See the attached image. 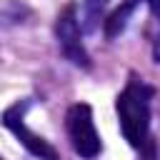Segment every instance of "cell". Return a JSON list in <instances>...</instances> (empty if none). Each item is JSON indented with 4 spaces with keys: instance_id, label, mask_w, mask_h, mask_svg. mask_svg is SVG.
<instances>
[{
    "instance_id": "cell-5",
    "label": "cell",
    "mask_w": 160,
    "mask_h": 160,
    "mask_svg": "<svg viewBox=\"0 0 160 160\" xmlns=\"http://www.w3.org/2000/svg\"><path fill=\"white\" fill-rule=\"evenodd\" d=\"M138 2H140V0H125L120 8H115V10L105 18V22H102V32H105L108 40H115V38L128 28V20H130V15L135 12Z\"/></svg>"
},
{
    "instance_id": "cell-1",
    "label": "cell",
    "mask_w": 160,
    "mask_h": 160,
    "mask_svg": "<svg viewBox=\"0 0 160 160\" xmlns=\"http://www.w3.org/2000/svg\"><path fill=\"white\" fill-rule=\"evenodd\" d=\"M155 90L135 72H130L122 92L115 100L118 122L130 142V148L140 152H150V105H152Z\"/></svg>"
},
{
    "instance_id": "cell-4",
    "label": "cell",
    "mask_w": 160,
    "mask_h": 160,
    "mask_svg": "<svg viewBox=\"0 0 160 160\" xmlns=\"http://www.w3.org/2000/svg\"><path fill=\"white\" fill-rule=\"evenodd\" d=\"M55 38H58V48H60V52H62L75 68L88 70V68L92 65V62H90V55H88V50H85V42H82L80 22H78V8H75V5L62 8V12L58 15V22H55Z\"/></svg>"
},
{
    "instance_id": "cell-7",
    "label": "cell",
    "mask_w": 160,
    "mask_h": 160,
    "mask_svg": "<svg viewBox=\"0 0 160 160\" xmlns=\"http://www.w3.org/2000/svg\"><path fill=\"white\" fill-rule=\"evenodd\" d=\"M150 5V15L155 22V38H152V60L160 62V0H145Z\"/></svg>"
},
{
    "instance_id": "cell-6",
    "label": "cell",
    "mask_w": 160,
    "mask_h": 160,
    "mask_svg": "<svg viewBox=\"0 0 160 160\" xmlns=\"http://www.w3.org/2000/svg\"><path fill=\"white\" fill-rule=\"evenodd\" d=\"M110 5V0H85L82 2V20H85V28L88 30H95L102 10Z\"/></svg>"
},
{
    "instance_id": "cell-2",
    "label": "cell",
    "mask_w": 160,
    "mask_h": 160,
    "mask_svg": "<svg viewBox=\"0 0 160 160\" xmlns=\"http://www.w3.org/2000/svg\"><path fill=\"white\" fill-rule=\"evenodd\" d=\"M65 130H68L72 150L80 158L92 160V158L100 155L102 142H100V135L95 130L92 108L88 102H75V105L68 108V112H65Z\"/></svg>"
},
{
    "instance_id": "cell-3",
    "label": "cell",
    "mask_w": 160,
    "mask_h": 160,
    "mask_svg": "<svg viewBox=\"0 0 160 160\" xmlns=\"http://www.w3.org/2000/svg\"><path fill=\"white\" fill-rule=\"evenodd\" d=\"M30 108V100H18V102H12L2 115H0V122L20 140V145L30 152V155H35L38 160H60V155H58V150L42 138V135H38V132H32L28 125H25V110Z\"/></svg>"
}]
</instances>
